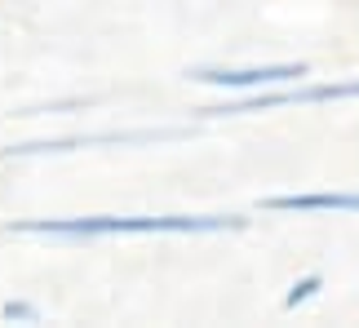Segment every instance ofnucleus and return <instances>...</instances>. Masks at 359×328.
Here are the masks:
<instances>
[{
    "label": "nucleus",
    "mask_w": 359,
    "mask_h": 328,
    "mask_svg": "<svg viewBox=\"0 0 359 328\" xmlns=\"http://www.w3.org/2000/svg\"><path fill=\"white\" fill-rule=\"evenodd\" d=\"M337 98H359V80L355 85H311V89H284V93H248L240 102L209 107L213 116H244V111H275V107H306V102H337Z\"/></svg>",
    "instance_id": "3"
},
{
    "label": "nucleus",
    "mask_w": 359,
    "mask_h": 328,
    "mask_svg": "<svg viewBox=\"0 0 359 328\" xmlns=\"http://www.w3.org/2000/svg\"><path fill=\"white\" fill-rule=\"evenodd\" d=\"M244 217L222 213H93V217H32L9 222V235H45V240H111V235H217L240 231Z\"/></svg>",
    "instance_id": "1"
},
{
    "label": "nucleus",
    "mask_w": 359,
    "mask_h": 328,
    "mask_svg": "<svg viewBox=\"0 0 359 328\" xmlns=\"http://www.w3.org/2000/svg\"><path fill=\"white\" fill-rule=\"evenodd\" d=\"M302 76H311L306 62H275V67H196L191 80L200 85H217V89H271V85H297Z\"/></svg>",
    "instance_id": "2"
},
{
    "label": "nucleus",
    "mask_w": 359,
    "mask_h": 328,
    "mask_svg": "<svg viewBox=\"0 0 359 328\" xmlns=\"http://www.w3.org/2000/svg\"><path fill=\"white\" fill-rule=\"evenodd\" d=\"M320 284H324L320 275H306V280H297L293 289H288V297H284V306H288V310H297L302 302H311V297L320 293Z\"/></svg>",
    "instance_id": "5"
},
{
    "label": "nucleus",
    "mask_w": 359,
    "mask_h": 328,
    "mask_svg": "<svg viewBox=\"0 0 359 328\" xmlns=\"http://www.w3.org/2000/svg\"><path fill=\"white\" fill-rule=\"evenodd\" d=\"M0 320H9V324H40V310L32 302H5V306H0Z\"/></svg>",
    "instance_id": "6"
},
{
    "label": "nucleus",
    "mask_w": 359,
    "mask_h": 328,
    "mask_svg": "<svg viewBox=\"0 0 359 328\" xmlns=\"http://www.w3.org/2000/svg\"><path fill=\"white\" fill-rule=\"evenodd\" d=\"M275 213H359V191H311V196H266Z\"/></svg>",
    "instance_id": "4"
}]
</instances>
